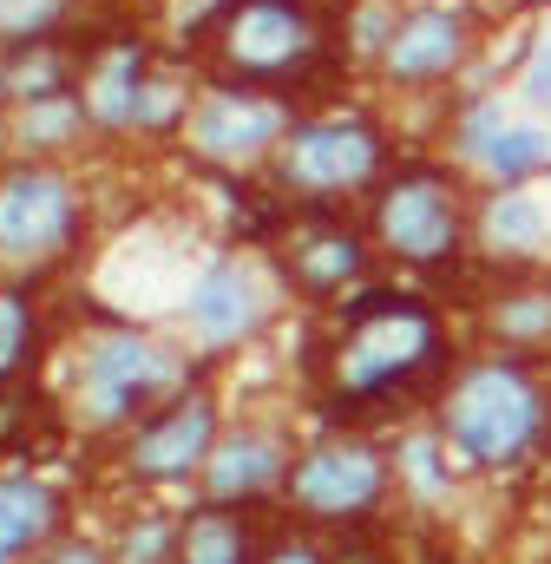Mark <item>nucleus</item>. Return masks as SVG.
<instances>
[{"mask_svg": "<svg viewBox=\"0 0 551 564\" xmlns=\"http://www.w3.org/2000/svg\"><path fill=\"white\" fill-rule=\"evenodd\" d=\"M440 375H446V328L420 295H401V289H361L335 341L322 348V388H328V408L342 414L388 408Z\"/></svg>", "mask_w": 551, "mask_h": 564, "instance_id": "1", "label": "nucleus"}, {"mask_svg": "<svg viewBox=\"0 0 551 564\" xmlns=\"http://www.w3.org/2000/svg\"><path fill=\"white\" fill-rule=\"evenodd\" d=\"M551 421V394L545 381L512 361V355H493V361H473L446 401H440V440L460 466L473 473H506L519 466L539 440H545Z\"/></svg>", "mask_w": 551, "mask_h": 564, "instance_id": "2", "label": "nucleus"}, {"mask_svg": "<svg viewBox=\"0 0 551 564\" xmlns=\"http://www.w3.org/2000/svg\"><path fill=\"white\" fill-rule=\"evenodd\" d=\"M204 53L217 66V86L270 93L322 66L328 20L315 13V0H224L204 26Z\"/></svg>", "mask_w": 551, "mask_h": 564, "instance_id": "3", "label": "nucleus"}, {"mask_svg": "<svg viewBox=\"0 0 551 564\" xmlns=\"http://www.w3.org/2000/svg\"><path fill=\"white\" fill-rule=\"evenodd\" d=\"M375 243L408 270H440L460 257L466 204L440 164H395L375 184Z\"/></svg>", "mask_w": 551, "mask_h": 564, "instance_id": "4", "label": "nucleus"}, {"mask_svg": "<svg viewBox=\"0 0 551 564\" xmlns=\"http://www.w3.org/2000/svg\"><path fill=\"white\" fill-rule=\"evenodd\" d=\"M381 177H388V139L361 112L302 119V126H289V139L276 151V184L295 197H348Z\"/></svg>", "mask_w": 551, "mask_h": 564, "instance_id": "5", "label": "nucleus"}, {"mask_svg": "<svg viewBox=\"0 0 551 564\" xmlns=\"http://www.w3.org/2000/svg\"><path fill=\"white\" fill-rule=\"evenodd\" d=\"M388 486H395V459L375 440H315L282 479L289 506L302 519H322V525L368 519L388 499Z\"/></svg>", "mask_w": 551, "mask_h": 564, "instance_id": "6", "label": "nucleus"}, {"mask_svg": "<svg viewBox=\"0 0 551 564\" xmlns=\"http://www.w3.org/2000/svg\"><path fill=\"white\" fill-rule=\"evenodd\" d=\"M171 381H177L171 348H158V341L138 335V328H106V335H93L86 355H79V394H86V414L106 421V426L132 421L138 408L164 401Z\"/></svg>", "mask_w": 551, "mask_h": 564, "instance_id": "7", "label": "nucleus"}, {"mask_svg": "<svg viewBox=\"0 0 551 564\" xmlns=\"http://www.w3.org/2000/svg\"><path fill=\"white\" fill-rule=\"evenodd\" d=\"M73 230H79V197L60 171H46V164L0 171V257L40 263V257L66 250Z\"/></svg>", "mask_w": 551, "mask_h": 564, "instance_id": "8", "label": "nucleus"}, {"mask_svg": "<svg viewBox=\"0 0 551 564\" xmlns=\"http://www.w3.org/2000/svg\"><path fill=\"white\" fill-rule=\"evenodd\" d=\"M276 270H282L289 289H302L315 302H335V295H348L355 282L368 276V243L342 217L309 210V217L276 230Z\"/></svg>", "mask_w": 551, "mask_h": 564, "instance_id": "9", "label": "nucleus"}, {"mask_svg": "<svg viewBox=\"0 0 551 564\" xmlns=\"http://www.w3.org/2000/svg\"><path fill=\"white\" fill-rule=\"evenodd\" d=\"M473 53V13L453 7V0H426V7H408L388 53H381V79L388 86H446Z\"/></svg>", "mask_w": 551, "mask_h": 564, "instance_id": "10", "label": "nucleus"}, {"mask_svg": "<svg viewBox=\"0 0 551 564\" xmlns=\"http://www.w3.org/2000/svg\"><path fill=\"white\" fill-rule=\"evenodd\" d=\"M217 440H224V433H217V401H210L204 388H184V394H171V401L132 433L126 466H132L138 479H191V473L210 466Z\"/></svg>", "mask_w": 551, "mask_h": 564, "instance_id": "11", "label": "nucleus"}, {"mask_svg": "<svg viewBox=\"0 0 551 564\" xmlns=\"http://www.w3.org/2000/svg\"><path fill=\"white\" fill-rule=\"evenodd\" d=\"M191 144L210 158V164H244V158H263L270 144L289 139V119H282V99L270 93H250V86H210L191 119H184Z\"/></svg>", "mask_w": 551, "mask_h": 564, "instance_id": "12", "label": "nucleus"}, {"mask_svg": "<svg viewBox=\"0 0 551 564\" xmlns=\"http://www.w3.org/2000/svg\"><path fill=\"white\" fill-rule=\"evenodd\" d=\"M289 466L295 459L282 453V440L263 433V426L224 433L217 453H210V466H204V499L210 506H250V499H263V492H276L289 479Z\"/></svg>", "mask_w": 551, "mask_h": 564, "instance_id": "13", "label": "nucleus"}, {"mask_svg": "<svg viewBox=\"0 0 551 564\" xmlns=\"http://www.w3.org/2000/svg\"><path fill=\"white\" fill-rule=\"evenodd\" d=\"M184 315H191L204 348H230V341H244L263 322V289H257V276L244 263H210L204 276L191 282Z\"/></svg>", "mask_w": 551, "mask_h": 564, "instance_id": "14", "label": "nucleus"}, {"mask_svg": "<svg viewBox=\"0 0 551 564\" xmlns=\"http://www.w3.org/2000/svg\"><path fill=\"white\" fill-rule=\"evenodd\" d=\"M151 73H158V59H151V46H138V40H112L106 53H93V59H86V93H79L86 119L106 126V132H132L138 99H144V86H151Z\"/></svg>", "mask_w": 551, "mask_h": 564, "instance_id": "15", "label": "nucleus"}, {"mask_svg": "<svg viewBox=\"0 0 551 564\" xmlns=\"http://www.w3.org/2000/svg\"><path fill=\"white\" fill-rule=\"evenodd\" d=\"M479 237L512 257V263H545L551 257V191L545 184H519V191H493L479 204Z\"/></svg>", "mask_w": 551, "mask_h": 564, "instance_id": "16", "label": "nucleus"}, {"mask_svg": "<svg viewBox=\"0 0 551 564\" xmlns=\"http://www.w3.org/2000/svg\"><path fill=\"white\" fill-rule=\"evenodd\" d=\"M257 558H263V545H257V525L244 519V506H204V512L184 519L171 564H257Z\"/></svg>", "mask_w": 551, "mask_h": 564, "instance_id": "17", "label": "nucleus"}, {"mask_svg": "<svg viewBox=\"0 0 551 564\" xmlns=\"http://www.w3.org/2000/svg\"><path fill=\"white\" fill-rule=\"evenodd\" d=\"M60 532V492L40 479H0V564H20Z\"/></svg>", "mask_w": 551, "mask_h": 564, "instance_id": "18", "label": "nucleus"}, {"mask_svg": "<svg viewBox=\"0 0 551 564\" xmlns=\"http://www.w3.org/2000/svg\"><path fill=\"white\" fill-rule=\"evenodd\" d=\"M486 322H493V335L506 348H539V341H551V276L506 282L499 302L486 308Z\"/></svg>", "mask_w": 551, "mask_h": 564, "instance_id": "19", "label": "nucleus"}, {"mask_svg": "<svg viewBox=\"0 0 551 564\" xmlns=\"http://www.w3.org/2000/svg\"><path fill=\"white\" fill-rule=\"evenodd\" d=\"M73 53L60 46V40H33V46H13L7 53V66H0V86L13 93V99H33V106H46V99H66V86H73Z\"/></svg>", "mask_w": 551, "mask_h": 564, "instance_id": "20", "label": "nucleus"}, {"mask_svg": "<svg viewBox=\"0 0 551 564\" xmlns=\"http://www.w3.org/2000/svg\"><path fill=\"white\" fill-rule=\"evenodd\" d=\"M545 164H551V132L545 126H506L479 171L493 177V191H519V184H539Z\"/></svg>", "mask_w": 551, "mask_h": 564, "instance_id": "21", "label": "nucleus"}, {"mask_svg": "<svg viewBox=\"0 0 551 564\" xmlns=\"http://www.w3.org/2000/svg\"><path fill=\"white\" fill-rule=\"evenodd\" d=\"M506 126H512V119H506V99H499V93L473 99V106L460 112V132H453L460 158H466V164H486V151L499 144V132H506Z\"/></svg>", "mask_w": 551, "mask_h": 564, "instance_id": "22", "label": "nucleus"}, {"mask_svg": "<svg viewBox=\"0 0 551 564\" xmlns=\"http://www.w3.org/2000/svg\"><path fill=\"white\" fill-rule=\"evenodd\" d=\"M26 355H33V302L20 289H0V381H13Z\"/></svg>", "mask_w": 551, "mask_h": 564, "instance_id": "23", "label": "nucleus"}, {"mask_svg": "<svg viewBox=\"0 0 551 564\" xmlns=\"http://www.w3.org/2000/svg\"><path fill=\"white\" fill-rule=\"evenodd\" d=\"M177 532L164 512H144L138 525H126V545H119V564H171L177 558Z\"/></svg>", "mask_w": 551, "mask_h": 564, "instance_id": "24", "label": "nucleus"}, {"mask_svg": "<svg viewBox=\"0 0 551 564\" xmlns=\"http://www.w3.org/2000/svg\"><path fill=\"white\" fill-rule=\"evenodd\" d=\"M60 13H66V0H0V40H20V46L53 40Z\"/></svg>", "mask_w": 551, "mask_h": 564, "instance_id": "25", "label": "nucleus"}, {"mask_svg": "<svg viewBox=\"0 0 551 564\" xmlns=\"http://www.w3.org/2000/svg\"><path fill=\"white\" fill-rule=\"evenodd\" d=\"M86 119V106L66 93V99H46V106H26V126H20V139L26 144H60L73 139V126Z\"/></svg>", "mask_w": 551, "mask_h": 564, "instance_id": "26", "label": "nucleus"}, {"mask_svg": "<svg viewBox=\"0 0 551 564\" xmlns=\"http://www.w3.org/2000/svg\"><path fill=\"white\" fill-rule=\"evenodd\" d=\"M519 99L539 106V112H551V33H539V46H532L526 66H519Z\"/></svg>", "mask_w": 551, "mask_h": 564, "instance_id": "27", "label": "nucleus"}, {"mask_svg": "<svg viewBox=\"0 0 551 564\" xmlns=\"http://www.w3.org/2000/svg\"><path fill=\"white\" fill-rule=\"evenodd\" d=\"M26 433H33V401L13 381H0V446H26Z\"/></svg>", "mask_w": 551, "mask_h": 564, "instance_id": "28", "label": "nucleus"}, {"mask_svg": "<svg viewBox=\"0 0 551 564\" xmlns=\"http://www.w3.org/2000/svg\"><path fill=\"white\" fill-rule=\"evenodd\" d=\"M257 564H328V552L315 539H276V545H263Z\"/></svg>", "mask_w": 551, "mask_h": 564, "instance_id": "29", "label": "nucleus"}, {"mask_svg": "<svg viewBox=\"0 0 551 564\" xmlns=\"http://www.w3.org/2000/svg\"><path fill=\"white\" fill-rule=\"evenodd\" d=\"M40 564H106V552H99V545H86V539H66V545H53Z\"/></svg>", "mask_w": 551, "mask_h": 564, "instance_id": "30", "label": "nucleus"}]
</instances>
